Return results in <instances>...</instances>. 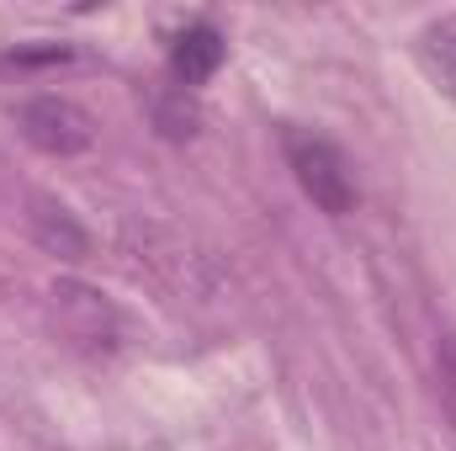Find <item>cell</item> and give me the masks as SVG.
Instances as JSON below:
<instances>
[{
	"instance_id": "3",
	"label": "cell",
	"mask_w": 456,
	"mask_h": 451,
	"mask_svg": "<svg viewBox=\"0 0 456 451\" xmlns=\"http://www.w3.org/2000/svg\"><path fill=\"white\" fill-rule=\"evenodd\" d=\"M21 138L53 160H69V154H86L96 144V117L86 107H75L69 96H32L21 107Z\"/></svg>"
},
{
	"instance_id": "5",
	"label": "cell",
	"mask_w": 456,
	"mask_h": 451,
	"mask_svg": "<svg viewBox=\"0 0 456 451\" xmlns=\"http://www.w3.org/2000/svg\"><path fill=\"white\" fill-rule=\"evenodd\" d=\"M32 234H37V244L43 250H53V255H64V260H86L91 255V234L75 224L64 208H53V202H32Z\"/></svg>"
},
{
	"instance_id": "2",
	"label": "cell",
	"mask_w": 456,
	"mask_h": 451,
	"mask_svg": "<svg viewBox=\"0 0 456 451\" xmlns=\"http://www.w3.org/2000/svg\"><path fill=\"white\" fill-rule=\"evenodd\" d=\"M53 324L69 345L96 350V356L117 350V340H122V314L86 282H53Z\"/></svg>"
},
{
	"instance_id": "4",
	"label": "cell",
	"mask_w": 456,
	"mask_h": 451,
	"mask_svg": "<svg viewBox=\"0 0 456 451\" xmlns=\"http://www.w3.org/2000/svg\"><path fill=\"white\" fill-rule=\"evenodd\" d=\"M218 64H224V32L208 27V21L186 27L175 37V48H170V70H175L181 86H208L218 75Z\"/></svg>"
},
{
	"instance_id": "1",
	"label": "cell",
	"mask_w": 456,
	"mask_h": 451,
	"mask_svg": "<svg viewBox=\"0 0 456 451\" xmlns=\"http://www.w3.org/2000/svg\"><path fill=\"white\" fill-rule=\"evenodd\" d=\"M287 165L319 213H330V218L355 213V176H350V160L335 138H324L314 127H287Z\"/></svg>"
},
{
	"instance_id": "6",
	"label": "cell",
	"mask_w": 456,
	"mask_h": 451,
	"mask_svg": "<svg viewBox=\"0 0 456 451\" xmlns=\"http://www.w3.org/2000/svg\"><path fill=\"white\" fill-rule=\"evenodd\" d=\"M414 53H419V64H425V75H430V80L456 102V16L430 21V27L419 32Z\"/></svg>"
},
{
	"instance_id": "7",
	"label": "cell",
	"mask_w": 456,
	"mask_h": 451,
	"mask_svg": "<svg viewBox=\"0 0 456 451\" xmlns=\"http://www.w3.org/2000/svg\"><path fill=\"white\" fill-rule=\"evenodd\" d=\"M436 366H441V398L456 420V335H441V350H436Z\"/></svg>"
}]
</instances>
